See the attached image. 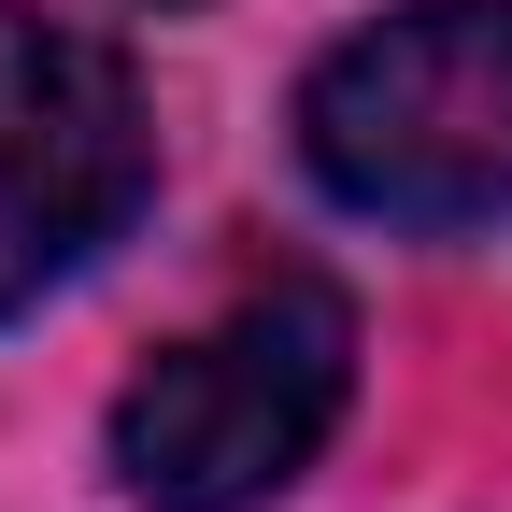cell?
<instances>
[{
	"instance_id": "obj_2",
	"label": "cell",
	"mask_w": 512,
	"mask_h": 512,
	"mask_svg": "<svg viewBox=\"0 0 512 512\" xmlns=\"http://www.w3.org/2000/svg\"><path fill=\"white\" fill-rule=\"evenodd\" d=\"M342 399H356V313L328 285H256L114 399V484L143 512H256L313 470Z\"/></svg>"
},
{
	"instance_id": "obj_1",
	"label": "cell",
	"mask_w": 512,
	"mask_h": 512,
	"mask_svg": "<svg viewBox=\"0 0 512 512\" xmlns=\"http://www.w3.org/2000/svg\"><path fill=\"white\" fill-rule=\"evenodd\" d=\"M299 157L384 228L512 214V0H413L299 86Z\"/></svg>"
},
{
	"instance_id": "obj_3",
	"label": "cell",
	"mask_w": 512,
	"mask_h": 512,
	"mask_svg": "<svg viewBox=\"0 0 512 512\" xmlns=\"http://www.w3.org/2000/svg\"><path fill=\"white\" fill-rule=\"evenodd\" d=\"M143 185H157V128L128 57L0 0V313L57 299L143 214Z\"/></svg>"
}]
</instances>
